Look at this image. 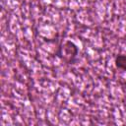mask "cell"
I'll return each mask as SVG.
<instances>
[{
    "mask_svg": "<svg viewBox=\"0 0 126 126\" xmlns=\"http://www.w3.org/2000/svg\"><path fill=\"white\" fill-rule=\"evenodd\" d=\"M114 62H115V66L118 69L126 72V55L125 54H119V55H117L115 57V61Z\"/></svg>",
    "mask_w": 126,
    "mask_h": 126,
    "instance_id": "7a4b0ae2",
    "label": "cell"
},
{
    "mask_svg": "<svg viewBox=\"0 0 126 126\" xmlns=\"http://www.w3.org/2000/svg\"><path fill=\"white\" fill-rule=\"evenodd\" d=\"M78 54V47L76 46V44L72 41H65L63 43V45L60 47L57 55L59 57H61L64 61L68 62V63H73L76 56Z\"/></svg>",
    "mask_w": 126,
    "mask_h": 126,
    "instance_id": "6da1fadb",
    "label": "cell"
}]
</instances>
